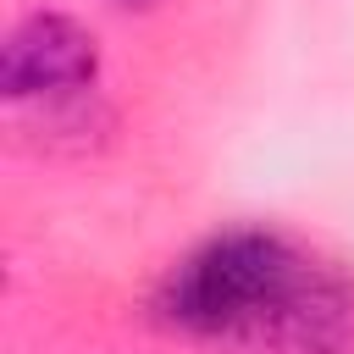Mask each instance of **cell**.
I'll return each mask as SVG.
<instances>
[{
  "mask_svg": "<svg viewBox=\"0 0 354 354\" xmlns=\"http://www.w3.org/2000/svg\"><path fill=\"white\" fill-rule=\"evenodd\" d=\"M149 310L160 326L238 354H354V282L271 227L194 243Z\"/></svg>",
  "mask_w": 354,
  "mask_h": 354,
  "instance_id": "1",
  "label": "cell"
},
{
  "mask_svg": "<svg viewBox=\"0 0 354 354\" xmlns=\"http://www.w3.org/2000/svg\"><path fill=\"white\" fill-rule=\"evenodd\" d=\"M122 6H149V0H122Z\"/></svg>",
  "mask_w": 354,
  "mask_h": 354,
  "instance_id": "3",
  "label": "cell"
},
{
  "mask_svg": "<svg viewBox=\"0 0 354 354\" xmlns=\"http://www.w3.org/2000/svg\"><path fill=\"white\" fill-rule=\"evenodd\" d=\"M100 83L94 33L61 11H33L6 33L0 50V88L11 105H44L50 116L83 111Z\"/></svg>",
  "mask_w": 354,
  "mask_h": 354,
  "instance_id": "2",
  "label": "cell"
}]
</instances>
